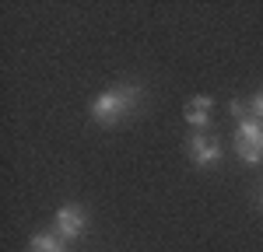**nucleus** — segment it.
<instances>
[{"instance_id": "nucleus-7", "label": "nucleus", "mask_w": 263, "mask_h": 252, "mask_svg": "<svg viewBox=\"0 0 263 252\" xmlns=\"http://www.w3.org/2000/svg\"><path fill=\"white\" fill-rule=\"evenodd\" d=\"M249 109H253V119H263V88L256 95H249Z\"/></svg>"}, {"instance_id": "nucleus-2", "label": "nucleus", "mask_w": 263, "mask_h": 252, "mask_svg": "<svg viewBox=\"0 0 263 252\" xmlns=\"http://www.w3.org/2000/svg\"><path fill=\"white\" fill-rule=\"evenodd\" d=\"M232 147H235V154L242 158L246 165H256L263 158V119H249V123L235 126Z\"/></svg>"}, {"instance_id": "nucleus-3", "label": "nucleus", "mask_w": 263, "mask_h": 252, "mask_svg": "<svg viewBox=\"0 0 263 252\" xmlns=\"http://www.w3.org/2000/svg\"><path fill=\"white\" fill-rule=\"evenodd\" d=\"M221 158H224L221 137H214L207 130H193V137H190V161L197 168H214Z\"/></svg>"}, {"instance_id": "nucleus-5", "label": "nucleus", "mask_w": 263, "mask_h": 252, "mask_svg": "<svg viewBox=\"0 0 263 252\" xmlns=\"http://www.w3.org/2000/svg\"><path fill=\"white\" fill-rule=\"evenodd\" d=\"M211 109H214V98H207V95H197V98H190V105H186V123L197 126V130H203V126L211 123Z\"/></svg>"}, {"instance_id": "nucleus-6", "label": "nucleus", "mask_w": 263, "mask_h": 252, "mask_svg": "<svg viewBox=\"0 0 263 252\" xmlns=\"http://www.w3.org/2000/svg\"><path fill=\"white\" fill-rule=\"evenodd\" d=\"M25 252H67V242H63L57 231H42V235H35V238L28 242Z\"/></svg>"}, {"instance_id": "nucleus-1", "label": "nucleus", "mask_w": 263, "mask_h": 252, "mask_svg": "<svg viewBox=\"0 0 263 252\" xmlns=\"http://www.w3.org/2000/svg\"><path fill=\"white\" fill-rule=\"evenodd\" d=\"M144 102V91L137 84H116V88H105L102 95L91 98L88 105V116L99 126H120L123 119H130Z\"/></svg>"}, {"instance_id": "nucleus-8", "label": "nucleus", "mask_w": 263, "mask_h": 252, "mask_svg": "<svg viewBox=\"0 0 263 252\" xmlns=\"http://www.w3.org/2000/svg\"><path fill=\"white\" fill-rule=\"evenodd\" d=\"M260 203H263V193H260Z\"/></svg>"}, {"instance_id": "nucleus-4", "label": "nucleus", "mask_w": 263, "mask_h": 252, "mask_svg": "<svg viewBox=\"0 0 263 252\" xmlns=\"http://www.w3.org/2000/svg\"><path fill=\"white\" fill-rule=\"evenodd\" d=\"M53 228L60 235L63 242H74V238H81L84 228H88V210L81 203H63L57 210V217H53Z\"/></svg>"}]
</instances>
